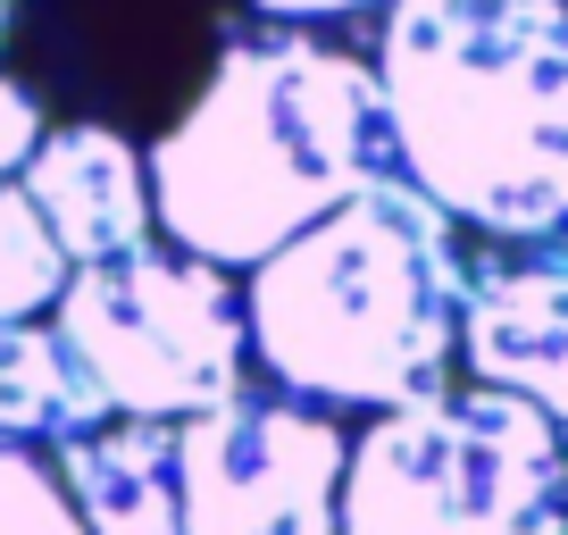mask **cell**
<instances>
[{"label": "cell", "instance_id": "6da1fadb", "mask_svg": "<svg viewBox=\"0 0 568 535\" xmlns=\"http://www.w3.org/2000/svg\"><path fill=\"white\" fill-rule=\"evenodd\" d=\"M142 176L168 251L201 268H260L393 176L376 68L310 26H243L184 118L142 151Z\"/></svg>", "mask_w": 568, "mask_h": 535}, {"label": "cell", "instance_id": "7a4b0ae2", "mask_svg": "<svg viewBox=\"0 0 568 535\" xmlns=\"http://www.w3.org/2000/svg\"><path fill=\"white\" fill-rule=\"evenodd\" d=\"M393 168L485 243L568 234V0H385Z\"/></svg>", "mask_w": 568, "mask_h": 535}, {"label": "cell", "instance_id": "3957f363", "mask_svg": "<svg viewBox=\"0 0 568 535\" xmlns=\"http://www.w3.org/2000/svg\"><path fill=\"white\" fill-rule=\"evenodd\" d=\"M468 251L393 168L243 276V335L267 385L310 411H402L460 360Z\"/></svg>", "mask_w": 568, "mask_h": 535}, {"label": "cell", "instance_id": "277c9868", "mask_svg": "<svg viewBox=\"0 0 568 535\" xmlns=\"http://www.w3.org/2000/svg\"><path fill=\"white\" fill-rule=\"evenodd\" d=\"M343 535H568V435L494 385L402 402L343 461Z\"/></svg>", "mask_w": 568, "mask_h": 535}, {"label": "cell", "instance_id": "5b68a950", "mask_svg": "<svg viewBox=\"0 0 568 535\" xmlns=\"http://www.w3.org/2000/svg\"><path fill=\"white\" fill-rule=\"evenodd\" d=\"M51 326L75 352V369L92 376L109 418L184 427V418L217 411L251 369L243 293L226 285V268H201L160 243L68 268Z\"/></svg>", "mask_w": 568, "mask_h": 535}, {"label": "cell", "instance_id": "8992f818", "mask_svg": "<svg viewBox=\"0 0 568 535\" xmlns=\"http://www.w3.org/2000/svg\"><path fill=\"white\" fill-rule=\"evenodd\" d=\"M234 34L243 0H9L0 75L34 92L51 125L160 143Z\"/></svg>", "mask_w": 568, "mask_h": 535}, {"label": "cell", "instance_id": "52a82bcc", "mask_svg": "<svg viewBox=\"0 0 568 535\" xmlns=\"http://www.w3.org/2000/svg\"><path fill=\"white\" fill-rule=\"evenodd\" d=\"M343 418L276 385H234L176 427L184 535H343Z\"/></svg>", "mask_w": 568, "mask_h": 535}, {"label": "cell", "instance_id": "ba28073f", "mask_svg": "<svg viewBox=\"0 0 568 535\" xmlns=\"http://www.w3.org/2000/svg\"><path fill=\"white\" fill-rule=\"evenodd\" d=\"M460 360L568 435V234L494 243L460 285Z\"/></svg>", "mask_w": 568, "mask_h": 535}, {"label": "cell", "instance_id": "9c48e42d", "mask_svg": "<svg viewBox=\"0 0 568 535\" xmlns=\"http://www.w3.org/2000/svg\"><path fill=\"white\" fill-rule=\"evenodd\" d=\"M18 193L34 201V218L51 226V243L68 251V268L125 260L151 243V176L142 151L109 125H51L34 143V160L18 168Z\"/></svg>", "mask_w": 568, "mask_h": 535}, {"label": "cell", "instance_id": "30bf717a", "mask_svg": "<svg viewBox=\"0 0 568 535\" xmlns=\"http://www.w3.org/2000/svg\"><path fill=\"white\" fill-rule=\"evenodd\" d=\"M51 477L84 535H184L176 518V427L160 418H109L51 452Z\"/></svg>", "mask_w": 568, "mask_h": 535}, {"label": "cell", "instance_id": "8fae6325", "mask_svg": "<svg viewBox=\"0 0 568 535\" xmlns=\"http://www.w3.org/2000/svg\"><path fill=\"white\" fill-rule=\"evenodd\" d=\"M109 427L92 376L75 369V352L59 343L51 319H26V326H0V444H75V435Z\"/></svg>", "mask_w": 568, "mask_h": 535}, {"label": "cell", "instance_id": "7c38bea8", "mask_svg": "<svg viewBox=\"0 0 568 535\" xmlns=\"http://www.w3.org/2000/svg\"><path fill=\"white\" fill-rule=\"evenodd\" d=\"M68 285V251L51 243V226L34 218V201L18 184H0V326H26L59 302Z\"/></svg>", "mask_w": 568, "mask_h": 535}, {"label": "cell", "instance_id": "4fadbf2b", "mask_svg": "<svg viewBox=\"0 0 568 535\" xmlns=\"http://www.w3.org/2000/svg\"><path fill=\"white\" fill-rule=\"evenodd\" d=\"M0 535H84V518L68 511L42 452L0 444Z\"/></svg>", "mask_w": 568, "mask_h": 535}, {"label": "cell", "instance_id": "5bb4252c", "mask_svg": "<svg viewBox=\"0 0 568 535\" xmlns=\"http://www.w3.org/2000/svg\"><path fill=\"white\" fill-rule=\"evenodd\" d=\"M51 134V118L34 109V92L0 75V184H18V168L34 160V143Z\"/></svg>", "mask_w": 568, "mask_h": 535}, {"label": "cell", "instance_id": "9a60e30c", "mask_svg": "<svg viewBox=\"0 0 568 535\" xmlns=\"http://www.w3.org/2000/svg\"><path fill=\"white\" fill-rule=\"evenodd\" d=\"M267 26H318V18H359V9H385V0H243Z\"/></svg>", "mask_w": 568, "mask_h": 535}, {"label": "cell", "instance_id": "2e32d148", "mask_svg": "<svg viewBox=\"0 0 568 535\" xmlns=\"http://www.w3.org/2000/svg\"><path fill=\"white\" fill-rule=\"evenodd\" d=\"M0 34H9V0H0Z\"/></svg>", "mask_w": 568, "mask_h": 535}]
</instances>
